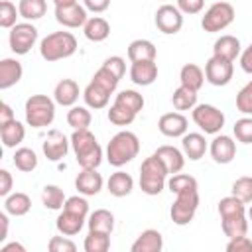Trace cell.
<instances>
[{
  "instance_id": "6da1fadb",
  "label": "cell",
  "mask_w": 252,
  "mask_h": 252,
  "mask_svg": "<svg viewBox=\"0 0 252 252\" xmlns=\"http://www.w3.org/2000/svg\"><path fill=\"white\" fill-rule=\"evenodd\" d=\"M71 148L75 152V159L81 165V169H96L100 165L102 148L89 128L87 130H73Z\"/></svg>"
},
{
  "instance_id": "7a4b0ae2",
  "label": "cell",
  "mask_w": 252,
  "mask_h": 252,
  "mask_svg": "<svg viewBox=\"0 0 252 252\" xmlns=\"http://www.w3.org/2000/svg\"><path fill=\"white\" fill-rule=\"evenodd\" d=\"M140 152V140L130 130H120L114 134L106 146V159L114 167H122L130 163Z\"/></svg>"
},
{
  "instance_id": "3957f363",
  "label": "cell",
  "mask_w": 252,
  "mask_h": 252,
  "mask_svg": "<svg viewBox=\"0 0 252 252\" xmlns=\"http://www.w3.org/2000/svg\"><path fill=\"white\" fill-rule=\"evenodd\" d=\"M75 51H77V37L71 32H53L45 35L39 43V55L49 63L67 59Z\"/></svg>"
},
{
  "instance_id": "277c9868",
  "label": "cell",
  "mask_w": 252,
  "mask_h": 252,
  "mask_svg": "<svg viewBox=\"0 0 252 252\" xmlns=\"http://www.w3.org/2000/svg\"><path fill=\"white\" fill-rule=\"evenodd\" d=\"M167 167L158 156H150L140 165V189L146 195H159L167 185Z\"/></svg>"
},
{
  "instance_id": "5b68a950",
  "label": "cell",
  "mask_w": 252,
  "mask_h": 252,
  "mask_svg": "<svg viewBox=\"0 0 252 252\" xmlns=\"http://www.w3.org/2000/svg\"><path fill=\"white\" fill-rule=\"evenodd\" d=\"M55 100L49 98L47 94H32L26 100L24 112H26V122L32 128H47L55 120Z\"/></svg>"
},
{
  "instance_id": "8992f818",
  "label": "cell",
  "mask_w": 252,
  "mask_h": 252,
  "mask_svg": "<svg viewBox=\"0 0 252 252\" xmlns=\"http://www.w3.org/2000/svg\"><path fill=\"white\" fill-rule=\"evenodd\" d=\"M199 207V187L175 193V201L169 209V217L177 226H185L193 220Z\"/></svg>"
},
{
  "instance_id": "52a82bcc",
  "label": "cell",
  "mask_w": 252,
  "mask_h": 252,
  "mask_svg": "<svg viewBox=\"0 0 252 252\" xmlns=\"http://www.w3.org/2000/svg\"><path fill=\"white\" fill-rule=\"evenodd\" d=\"M234 22V8L232 4L219 0L215 4H211L205 12V16L201 18V28L209 33H217L222 32L224 28H228Z\"/></svg>"
},
{
  "instance_id": "ba28073f",
  "label": "cell",
  "mask_w": 252,
  "mask_h": 252,
  "mask_svg": "<svg viewBox=\"0 0 252 252\" xmlns=\"http://www.w3.org/2000/svg\"><path fill=\"white\" fill-rule=\"evenodd\" d=\"M193 122L205 132V134H219L224 126V114L213 104H197L191 112Z\"/></svg>"
},
{
  "instance_id": "9c48e42d",
  "label": "cell",
  "mask_w": 252,
  "mask_h": 252,
  "mask_svg": "<svg viewBox=\"0 0 252 252\" xmlns=\"http://www.w3.org/2000/svg\"><path fill=\"white\" fill-rule=\"evenodd\" d=\"M8 41H10V49L16 55H26V53H30V49L37 41V28L33 24H30V22L16 24L10 30Z\"/></svg>"
},
{
  "instance_id": "30bf717a",
  "label": "cell",
  "mask_w": 252,
  "mask_h": 252,
  "mask_svg": "<svg viewBox=\"0 0 252 252\" xmlns=\"http://www.w3.org/2000/svg\"><path fill=\"white\" fill-rule=\"evenodd\" d=\"M234 75V65L228 59L217 57L213 55L207 63H205V81L211 83L213 87H224L230 83Z\"/></svg>"
},
{
  "instance_id": "8fae6325",
  "label": "cell",
  "mask_w": 252,
  "mask_h": 252,
  "mask_svg": "<svg viewBox=\"0 0 252 252\" xmlns=\"http://www.w3.org/2000/svg\"><path fill=\"white\" fill-rule=\"evenodd\" d=\"M154 22H156V28H158L161 33L173 35V33H177V32L183 28V12H181L177 6L161 4V6L156 10Z\"/></svg>"
},
{
  "instance_id": "7c38bea8",
  "label": "cell",
  "mask_w": 252,
  "mask_h": 252,
  "mask_svg": "<svg viewBox=\"0 0 252 252\" xmlns=\"http://www.w3.org/2000/svg\"><path fill=\"white\" fill-rule=\"evenodd\" d=\"M55 20L63 26V28H83L89 20L87 16V8L81 4H69V6H55Z\"/></svg>"
},
{
  "instance_id": "4fadbf2b",
  "label": "cell",
  "mask_w": 252,
  "mask_h": 252,
  "mask_svg": "<svg viewBox=\"0 0 252 252\" xmlns=\"http://www.w3.org/2000/svg\"><path fill=\"white\" fill-rule=\"evenodd\" d=\"M69 140L63 132L59 130H49L43 144H41V150H43V156L49 159V161H59L67 156L69 152Z\"/></svg>"
},
{
  "instance_id": "5bb4252c",
  "label": "cell",
  "mask_w": 252,
  "mask_h": 252,
  "mask_svg": "<svg viewBox=\"0 0 252 252\" xmlns=\"http://www.w3.org/2000/svg\"><path fill=\"white\" fill-rule=\"evenodd\" d=\"M211 158L217 163H230L236 158V142L226 134H215L211 146H209Z\"/></svg>"
},
{
  "instance_id": "9a60e30c",
  "label": "cell",
  "mask_w": 252,
  "mask_h": 252,
  "mask_svg": "<svg viewBox=\"0 0 252 252\" xmlns=\"http://www.w3.org/2000/svg\"><path fill=\"white\" fill-rule=\"evenodd\" d=\"M187 118L181 112H165L158 120V130L167 138H181L187 134Z\"/></svg>"
},
{
  "instance_id": "2e32d148",
  "label": "cell",
  "mask_w": 252,
  "mask_h": 252,
  "mask_svg": "<svg viewBox=\"0 0 252 252\" xmlns=\"http://www.w3.org/2000/svg\"><path fill=\"white\" fill-rule=\"evenodd\" d=\"M102 185H104V179L96 169H81V173L75 177V189L85 197L98 195Z\"/></svg>"
},
{
  "instance_id": "e0dca14e",
  "label": "cell",
  "mask_w": 252,
  "mask_h": 252,
  "mask_svg": "<svg viewBox=\"0 0 252 252\" xmlns=\"http://www.w3.org/2000/svg\"><path fill=\"white\" fill-rule=\"evenodd\" d=\"M158 79V63L154 61H134L130 67V81L140 87H148Z\"/></svg>"
},
{
  "instance_id": "ac0fdd59",
  "label": "cell",
  "mask_w": 252,
  "mask_h": 252,
  "mask_svg": "<svg viewBox=\"0 0 252 252\" xmlns=\"http://www.w3.org/2000/svg\"><path fill=\"white\" fill-rule=\"evenodd\" d=\"M79 85L73 79H61L55 89H53V100L59 106H75V102L79 100Z\"/></svg>"
},
{
  "instance_id": "d6986e66",
  "label": "cell",
  "mask_w": 252,
  "mask_h": 252,
  "mask_svg": "<svg viewBox=\"0 0 252 252\" xmlns=\"http://www.w3.org/2000/svg\"><path fill=\"white\" fill-rule=\"evenodd\" d=\"M24 75V67L18 59H12V57H6L0 61V89L6 91L14 85L20 83Z\"/></svg>"
},
{
  "instance_id": "ffe728a7",
  "label": "cell",
  "mask_w": 252,
  "mask_h": 252,
  "mask_svg": "<svg viewBox=\"0 0 252 252\" xmlns=\"http://www.w3.org/2000/svg\"><path fill=\"white\" fill-rule=\"evenodd\" d=\"M181 148L185 158H189L191 161H199L207 152V140L199 132H189L181 136Z\"/></svg>"
},
{
  "instance_id": "44dd1931",
  "label": "cell",
  "mask_w": 252,
  "mask_h": 252,
  "mask_svg": "<svg viewBox=\"0 0 252 252\" xmlns=\"http://www.w3.org/2000/svg\"><path fill=\"white\" fill-rule=\"evenodd\" d=\"M154 156H158L163 161V165L167 167L169 175L179 173L183 169V165H185V154L181 150H177L175 146H159L154 152Z\"/></svg>"
},
{
  "instance_id": "7402d4cb",
  "label": "cell",
  "mask_w": 252,
  "mask_h": 252,
  "mask_svg": "<svg viewBox=\"0 0 252 252\" xmlns=\"http://www.w3.org/2000/svg\"><path fill=\"white\" fill-rule=\"evenodd\" d=\"M161 248H163V238L161 232L156 228H148L140 232V236L130 246L132 252H159Z\"/></svg>"
},
{
  "instance_id": "603a6c76",
  "label": "cell",
  "mask_w": 252,
  "mask_h": 252,
  "mask_svg": "<svg viewBox=\"0 0 252 252\" xmlns=\"http://www.w3.org/2000/svg\"><path fill=\"white\" fill-rule=\"evenodd\" d=\"M213 55L234 61L236 57H240V39L236 35H220L215 43H213Z\"/></svg>"
},
{
  "instance_id": "cb8c5ba5",
  "label": "cell",
  "mask_w": 252,
  "mask_h": 252,
  "mask_svg": "<svg viewBox=\"0 0 252 252\" xmlns=\"http://www.w3.org/2000/svg\"><path fill=\"white\" fill-rule=\"evenodd\" d=\"M220 228H222L224 236H228V238L244 236L248 232V215L246 213H238V215L220 217Z\"/></svg>"
},
{
  "instance_id": "d4e9b609",
  "label": "cell",
  "mask_w": 252,
  "mask_h": 252,
  "mask_svg": "<svg viewBox=\"0 0 252 252\" xmlns=\"http://www.w3.org/2000/svg\"><path fill=\"white\" fill-rule=\"evenodd\" d=\"M106 189H108V193H110L112 197H126V195H130L132 189H134V179H132L130 173L118 169V171H114V173L108 177Z\"/></svg>"
},
{
  "instance_id": "484cf974",
  "label": "cell",
  "mask_w": 252,
  "mask_h": 252,
  "mask_svg": "<svg viewBox=\"0 0 252 252\" xmlns=\"http://www.w3.org/2000/svg\"><path fill=\"white\" fill-rule=\"evenodd\" d=\"M83 33H85V37L89 41L100 43V41H104L110 35V24L104 18H100V16H93L83 26Z\"/></svg>"
},
{
  "instance_id": "4316f807",
  "label": "cell",
  "mask_w": 252,
  "mask_h": 252,
  "mask_svg": "<svg viewBox=\"0 0 252 252\" xmlns=\"http://www.w3.org/2000/svg\"><path fill=\"white\" fill-rule=\"evenodd\" d=\"M110 94H112V93H108L106 89H102V87L96 85L94 81H91V83L85 87V91H83L85 104H87L89 108H93V110L104 108V106L108 104V100H110Z\"/></svg>"
},
{
  "instance_id": "83f0119b",
  "label": "cell",
  "mask_w": 252,
  "mask_h": 252,
  "mask_svg": "<svg viewBox=\"0 0 252 252\" xmlns=\"http://www.w3.org/2000/svg\"><path fill=\"white\" fill-rule=\"evenodd\" d=\"M0 138H2L4 148H16V146H20L24 142L26 128H24V124L20 120L14 118V120H10V122L0 126Z\"/></svg>"
},
{
  "instance_id": "f1b7e54d",
  "label": "cell",
  "mask_w": 252,
  "mask_h": 252,
  "mask_svg": "<svg viewBox=\"0 0 252 252\" xmlns=\"http://www.w3.org/2000/svg\"><path fill=\"white\" fill-rule=\"evenodd\" d=\"M85 220H87V217H81V215H75V213L63 209V211L59 213L57 220H55V228H57L61 234H65V236H75V234L83 228Z\"/></svg>"
},
{
  "instance_id": "f546056e",
  "label": "cell",
  "mask_w": 252,
  "mask_h": 252,
  "mask_svg": "<svg viewBox=\"0 0 252 252\" xmlns=\"http://www.w3.org/2000/svg\"><path fill=\"white\" fill-rule=\"evenodd\" d=\"M156 55H158V49L150 39H134L128 45L130 63H134V61H154Z\"/></svg>"
},
{
  "instance_id": "4dcf8cb0",
  "label": "cell",
  "mask_w": 252,
  "mask_h": 252,
  "mask_svg": "<svg viewBox=\"0 0 252 252\" xmlns=\"http://www.w3.org/2000/svg\"><path fill=\"white\" fill-rule=\"evenodd\" d=\"M30 209H32V199L22 191H16L4 197V211L12 217H24L30 213Z\"/></svg>"
},
{
  "instance_id": "1f68e13d",
  "label": "cell",
  "mask_w": 252,
  "mask_h": 252,
  "mask_svg": "<svg viewBox=\"0 0 252 252\" xmlns=\"http://www.w3.org/2000/svg\"><path fill=\"white\" fill-rule=\"evenodd\" d=\"M179 83L191 91H199L205 83V71L195 63H185L179 71Z\"/></svg>"
},
{
  "instance_id": "d6a6232c",
  "label": "cell",
  "mask_w": 252,
  "mask_h": 252,
  "mask_svg": "<svg viewBox=\"0 0 252 252\" xmlns=\"http://www.w3.org/2000/svg\"><path fill=\"white\" fill-rule=\"evenodd\" d=\"M89 230H96V232H106L112 234L114 230V215L106 209H96L94 213L89 215Z\"/></svg>"
},
{
  "instance_id": "836d02e7",
  "label": "cell",
  "mask_w": 252,
  "mask_h": 252,
  "mask_svg": "<svg viewBox=\"0 0 252 252\" xmlns=\"http://www.w3.org/2000/svg\"><path fill=\"white\" fill-rule=\"evenodd\" d=\"M171 102L175 110H193L197 106V91L179 85L171 94Z\"/></svg>"
},
{
  "instance_id": "e575fe53",
  "label": "cell",
  "mask_w": 252,
  "mask_h": 252,
  "mask_svg": "<svg viewBox=\"0 0 252 252\" xmlns=\"http://www.w3.org/2000/svg\"><path fill=\"white\" fill-rule=\"evenodd\" d=\"M67 197L63 193V189L59 185H45L43 191H41V203L45 209H51V211H59L63 209Z\"/></svg>"
},
{
  "instance_id": "d590c367",
  "label": "cell",
  "mask_w": 252,
  "mask_h": 252,
  "mask_svg": "<svg viewBox=\"0 0 252 252\" xmlns=\"http://www.w3.org/2000/svg\"><path fill=\"white\" fill-rule=\"evenodd\" d=\"M18 10H20V16L28 22L30 20H39L47 12V2L45 0H20Z\"/></svg>"
},
{
  "instance_id": "8d00e7d4",
  "label": "cell",
  "mask_w": 252,
  "mask_h": 252,
  "mask_svg": "<svg viewBox=\"0 0 252 252\" xmlns=\"http://www.w3.org/2000/svg\"><path fill=\"white\" fill-rule=\"evenodd\" d=\"M114 104H120V106L128 108V110H132L134 114H138V112L144 108L146 100H144V96H142L138 91L126 89V91H120V93L116 94V98H114Z\"/></svg>"
},
{
  "instance_id": "74e56055",
  "label": "cell",
  "mask_w": 252,
  "mask_h": 252,
  "mask_svg": "<svg viewBox=\"0 0 252 252\" xmlns=\"http://www.w3.org/2000/svg\"><path fill=\"white\" fill-rule=\"evenodd\" d=\"M91 110L87 106H71L67 112V124L73 130H87L91 126Z\"/></svg>"
},
{
  "instance_id": "f35d334b",
  "label": "cell",
  "mask_w": 252,
  "mask_h": 252,
  "mask_svg": "<svg viewBox=\"0 0 252 252\" xmlns=\"http://www.w3.org/2000/svg\"><path fill=\"white\" fill-rule=\"evenodd\" d=\"M14 165H16V169L30 173L37 167V154L32 148H18L14 152Z\"/></svg>"
},
{
  "instance_id": "ab89813d",
  "label": "cell",
  "mask_w": 252,
  "mask_h": 252,
  "mask_svg": "<svg viewBox=\"0 0 252 252\" xmlns=\"http://www.w3.org/2000/svg\"><path fill=\"white\" fill-rule=\"evenodd\" d=\"M83 246H85V252H106L110 248V234L89 230Z\"/></svg>"
},
{
  "instance_id": "60d3db41",
  "label": "cell",
  "mask_w": 252,
  "mask_h": 252,
  "mask_svg": "<svg viewBox=\"0 0 252 252\" xmlns=\"http://www.w3.org/2000/svg\"><path fill=\"white\" fill-rule=\"evenodd\" d=\"M18 16H20V10L16 8V4H12L10 0H2L0 2V28L12 30L16 26V18Z\"/></svg>"
},
{
  "instance_id": "b9f144b4",
  "label": "cell",
  "mask_w": 252,
  "mask_h": 252,
  "mask_svg": "<svg viewBox=\"0 0 252 252\" xmlns=\"http://www.w3.org/2000/svg\"><path fill=\"white\" fill-rule=\"evenodd\" d=\"M134 118H136V114H134L132 110L120 106V104H112V106L108 108V120H110L114 126H130V124L134 122Z\"/></svg>"
},
{
  "instance_id": "7bdbcfd3",
  "label": "cell",
  "mask_w": 252,
  "mask_h": 252,
  "mask_svg": "<svg viewBox=\"0 0 252 252\" xmlns=\"http://www.w3.org/2000/svg\"><path fill=\"white\" fill-rule=\"evenodd\" d=\"M193 187H199L197 185V179L187 175V173H173L169 179H167V189L171 193H179V191H185V189H193Z\"/></svg>"
},
{
  "instance_id": "ee69618b",
  "label": "cell",
  "mask_w": 252,
  "mask_h": 252,
  "mask_svg": "<svg viewBox=\"0 0 252 252\" xmlns=\"http://www.w3.org/2000/svg\"><path fill=\"white\" fill-rule=\"evenodd\" d=\"M234 197H238L244 205L246 203H252V177L244 175V177H238L234 183H232V189H230Z\"/></svg>"
},
{
  "instance_id": "f6af8a7d",
  "label": "cell",
  "mask_w": 252,
  "mask_h": 252,
  "mask_svg": "<svg viewBox=\"0 0 252 252\" xmlns=\"http://www.w3.org/2000/svg\"><path fill=\"white\" fill-rule=\"evenodd\" d=\"M91 81H94L96 85H100L102 89H106L108 93H114L116 91V87H118V83H120V79L114 75V73H110L106 67H100L94 75H93V79Z\"/></svg>"
},
{
  "instance_id": "bcb514c9",
  "label": "cell",
  "mask_w": 252,
  "mask_h": 252,
  "mask_svg": "<svg viewBox=\"0 0 252 252\" xmlns=\"http://www.w3.org/2000/svg\"><path fill=\"white\" fill-rule=\"evenodd\" d=\"M232 132L240 144H252V118L244 116V118L236 120L232 126Z\"/></svg>"
},
{
  "instance_id": "7dc6e473",
  "label": "cell",
  "mask_w": 252,
  "mask_h": 252,
  "mask_svg": "<svg viewBox=\"0 0 252 252\" xmlns=\"http://www.w3.org/2000/svg\"><path fill=\"white\" fill-rule=\"evenodd\" d=\"M236 110L242 114H252V81H248L236 94Z\"/></svg>"
},
{
  "instance_id": "c3c4849f",
  "label": "cell",
  "mask_w": 252,
  "mask_h": 252,
  "mask_svg": "<svg viewBox=\"0 0 252 252\" xmlns=\"http://www.w3.org/2000/svg\"><path fill=\"white\" fill-rule=\"evenodd\" d=\"M65 211H71L75 215H81V217H89V203L85 199V195H73V197H67L65 205H63Z\"/></svg>"
},
{
  "instance_id": "681fc988",
  "label": "cell",
  "mask_w": 252,
  "mask_h": 252,
  "mask_svg": "<svg viewBox=\"0 0 252 252\" xmlns=\"http://www.w3.org/2000/svg\"><path fill=\"white\" fill-rule=\"evenodd\" d=\"M47 248H49V252H75L77 250V244L63 234V236H53L49 240Z\"/></svg>"
},
{
  "instance_id": "f907efd6",
  "label": "cell",
  "mask_w": 252,
  "mask_h": 252,
  "mask_svg": "<svg viewBox=\"0 0 252 252\" xmlns=\"http://www.w3.org/2000/svg\"><path fill=\"white\" fill-rule=\"evenodd\" d=\"M102 67H106L110 73H114L118 79H122L124 77V73H126V61L120 57V55H112V57H106L104 59V63H102Z\"/></svg>"
},
{
  "instance_id": "816d5d0a",
  "label": "cell",
  "mask_w": 252,
  "mask_h": 252,
  "mask_svg": "<svg viewBox=\"0 0 252 252\" xmlns=\"http://www.w3.org/2000/svg\"><path fill=\"white\" fill-rule=\"evenodd\" d=\"M226 252H252V240L246 234L236 236V238H228Z\"/></svg>"
},
{
  "instance_id": "f5cc1de1",
  "label": "cell",
  "mask_w": 252,
  "mask_h": 252,
  "mask_svg": "<svg viewBox=\"0 0 252 252\" xmlns=\"http://www.w3.org/2000/svg\"><path fill=\"white\" fill-rule=\"evenodd\" d=\"M183 14H189V16H193V14H199L201 10H203V6H205V0H177V4H175Z\"/></svg>"
},
{
  "instance_id": "db71d44e",
  "label": "cell",
  "mask_w": 252,
  "mask_h": 252,
  "mask_svg": "<svg viewBox=\"0 0 252 252\" xmlns=\"http://www.w3.org/2000/svg\"><path fill=\"white\" fill-rule=\"evenodd\" d=\"M12 185H14L12 173L8 169H0V195L2 197H8L12 193Z\"/></svg>"
},
{
  "instance_id": "11a10c76",
  "label": "cell",
  "mask_w": 252,
  "mask_h": 252,
  "mask_svg": "<svg viewBox=\"0 0 252 252\" xmlns=\"http://www.w3.org/2000/svg\"><path fill=\"white\" fill-rule=\"evenodd\" d=\"M83 2H85V8L93 14H100L110 6V0H83Z\"/></svg>"
},
{
  "instance_id": "9f6ffc18",
  "label": "cell",
  "mask_w": 252,
  "mask_h": 252,
  "mask_svg": "<svg viewBox=\"0 0 252 252\" xmlns=\"http://www.w3.org/2000/svg\"><path fill=\"white\" fill-rule=\"evenodd\" d=\"M240 67L244 73L252 75V43L244 51H240Z\"/></svg>"
},
{
  "instance_id": "6f0895ef",
  "label": "cell",
  "mask_w": 252,
  "mask_h": 252,
  "mask_svg": "<svg viewBox=\"0 0 252 252\" xmlns=\"http://www.w3.org/2000/svg\"><path fill=\"white\" fill-rule=\"evenodd\" d=\"M14 118H16V116H14L12 106H10L8 102H2V104H0V126L6 124V122H10V120H14Z\"/></svg>"
},
{
  "instance_id": "680465c9",
  "label": "cell",
  "mask_w": 252,
  "mask_h": 252,
  "mask_svg": "<svg viewBox=\"0 0 252 252\" xmlns=\"http://www.w3.org/2000/svg\"><path fill=\"white\" fill-rule=\"evenodd\" d=\"M0 226H2L0 242H4L8 238V213H0Z\"/></svg>"
},
{
  "instance_id": "91938a15",
  "label": "cell",
  "mask_w": 252,
  "mask_h": 252,
  "mask_svg": "<svg viewBox=\"0 0 252 252\" xmlns=\"http://www.w3.org/2000/svg\"><path fill=\"white\" fill-rule=\"evenodd\" d=\"M0 252H26V248L20 242H10V244H4L0 248Z\"/></svg>"
},
{
  "instance_id": "94428289",
  "label": "cell",
  "mask_w": 252,
  "mask_h": 252,
  "mask_svg": "<svg viewBox=\"0 0 252 252\" xmlns=\"http://www.w3.org/2000/svg\"><path fill=\"white\" fill-rule=\"evenodd\" d=\"M77 0H53L55 6H69V4H75Z\"/></svg>"
},
{
  "instance_id": "6125c7cd",
  "label": "cell",
  "mask_w": 252,
  "mask_h": 252,
  "mask_svg": "<svg viewBox=\"0 0 252 252\" xmlns=\"http://www.w3.org/2000/svg\"><path fill=\"white\" fill-rule=\"evenodd\" d=\"M246 215H248V220L252 222V205H250V209H248V213H246Z\"/></svg>"
}]
</instances>
